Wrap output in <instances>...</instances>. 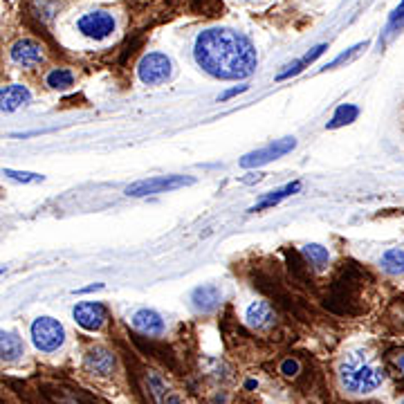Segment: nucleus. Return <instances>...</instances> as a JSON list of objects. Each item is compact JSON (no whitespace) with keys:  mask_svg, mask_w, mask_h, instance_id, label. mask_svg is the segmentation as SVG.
Listing matches in <instances>:
<instances>
[{"mask_svg":"<svg viewBox=\"0 0 404 404\" xmlns=\"http://www.w3.org/2000/svg\"><path fill=\"white\" fill-rule=\"evenodd\" d=\"M133 328L139 330L142 335H162L164 333V319L160 314H157L155 310H149V308H144V310H137L133 314V319H131Z\"/></svg>","mask_w":404,"mask_h":404,"instance_id":"nucleus-10","label":"nucleus"},{"mask_svg":"<svg viewBox=\"0 0 404 404\" xmlns=\"http://www.w3.org/2000/svg\"><path fill=\"white\" fill-rule=\"evenodd\" d=\"M46 83L50 85L52 90H68L70 85L75 83V75H72V72L65 70V68H56L46 77Z\"/></svg>","mask_w":404,"mask_h":404,"instance_id":"nucleus-20","label":"nucleus"},{"mask_svg":"<svg viewBox=\"0 0 404 404\" xmlns=\"http://www.w3.org/2000/svg\"><path fill=\"white\" fill-rule=\"evenodd\" d=\"M357 115H359V108L353 106V104H344L337 108V112L333 115V119L328 122V128H339V126H346V124H351L357 119Z\"/></svg>","mask_w":404,"mask_h":404,"instance_id":"nucleus-21","label":"nucleus"},{"mask_svg":"<svg viewBox=\"0 0 404 404\" xmlns=\"http://www.w3.org/2000/svg\"><path fill=\"white\" fill-rule=\"evenodd\" d=\"M9 59L21 68H32L43 61V48L32 38H21L11 46Z\"/></svg>","mask_w":404,"mask_h":404,"instance_id":"nucleus-8","label":"nucleus"},{"mask_svg":"<svg viewBox=\"0 0 404 404\" xmlns=\"http://www.w3.org/2000/svg\"><path fill=\"white\" fill-rule=\"evenodd\" d=\"M169 404H180V402H178L176 398H171V400H169Z\"/></svg>","mask_w":404,"mask_h":404,"instance_id":"nucleus-30","label":"nucleus"},{"mask_svg":"<svg viewBox=\"0 0 404 404\" xmlns=\"http://www.w3.org/2000/svg\"><path fill=\"white\" fill-rule=\"evenodd\" d=\"M339 384L351 395H368L384 382V368L366 351H351L339 362Z\"/></svg>","mask_w":404,"mask_h":404,"instance_id":"nucleus-2","label":"nucleus"},{"mask_svg":"<svg viewBox=\"0 0 404 404\" xmlns=\"http://www.w3.org/2000/svg\"><path fill=\"white\" fill-rule=\"evenodd\" d=\"M5 176L11 178V180H18V182H38V180H43V176H38V173H21V171H11V169H5Z\"/></svg>","mask_w":404,"mask_h":404,"instance_id":"nucleus-25","label":"nucleus"},{"mask_svg":"<svg viewBox=\"0 0 404 404\" xmlns=\"http://www.w3.org/2000/svg\"><path fill=\"white\" fill-rule=\"evenodd\" d=\"M75 319L85 330H99L106 321V310L101 303H79L75 308Z\"/></svg>","mask_w":404,"mask_h":404,"instance_id":"nucleus-9","label":"nucleus"},{"mask_svg":"<svg viewBox=\"0 0 404 404\" xmlns=\"http://www.w3.org/2000/svg\"><path fill=\"white\" fill-rule=\"evenodd\" d=\"M30 90L25 88L21 83H11V85H5L3 92H0V104H3V112H14L18 110L21 106L30 104Z\"/></svg>","mask_w":404,"mask_h":404,"instance_id":"nucleus-11","label":"nucleus"},{"mask_svg":"<svg viewBox=\"0 0 404 404\" xmlns=\"http://www.w3.org/2000/svg\"><path fill=\"white\" fill-rule=\"evenodd\" d=\"M386 371L391 373L395 380L404 382V349H395L386 355Z\"/></svg>","mask_w":404,"mask_h":404,"instance_id":"nucleus-22","label":"nucleus"},{"mask_svg":"<svg viewBox=\"0 0 404 404\" xmlns=\"http://www.w3.org/2000/svg\"><path fill=\"white\" fill-rule=\"evenodd\" d=\"M101 283H95V285H88V287H81V290H77V294H85V292H95V290H101Z\"/></svg>","mask_w":404,"mask_h":404,"instance_id":"nucleus-28","label":"nucleus"},{"mask_svg":"<svg viewBox=\"0 0 404 404\" xmlns=\"http://www.w3.org/2000/svg\"><path fill=\"white\" fill-rule=\"evenodd\" d=\"M198 68L216 79H245L256 68V50L252 41L229 27L205 30L193 46Z\"/></svg>","mask_w":404,"mask_h":404,"instance_id":"nucleus-1","label":"nucleus"},{"mask_svg":"<svg viewBox=\"0 0 404 404\" xmlns=\"http://www.w3.org/2000/svg\"><path fill=\"white\" fill-rule=\"evenodd\" d=\"M326 50H328L326 43H321V46H317V48H312V52H308L306 56H303V59H299L297 63H292V65L287 68L285 72H281V75L277 77V81H285V79H290V77H297L299 72H303V68L310 65V63H314V61L319 59V56H321Z\"/></svg>","mask_w":404,"mask_h":404,"instance_id":"nucleus-16","label":"nucleus"},{"mask_svg":"<svg viewBox=\"0 0 404 404\" xmlns=\"http://www.w3.org/2000/svg\"><path fill=\"white\" fill-rule=\"evenodd\" d=\"M245 90H248V85H238V88L227 90V92H225V95H220L218 99H220V101H227V99H232V97H236L238 92H245Z\"/></svg>","mask_w":404,"mask_h":404,"instance_id":"nucleus-27","label":"nucleus"},{"mask_svg":"<svg viewBox=\"0 0 404 404\" xmlns=\"http://www.w3.org/2000/svg\"><path fill=\"white\" fill-rule=\"evenodd\" d=\"M32 341L41 353H54L63 346L65 330L52 317H38L32 324Z\"/></svg>","mask_w":404,"mask_h":404,"instance_id":"nucleus-3","label":"nucleus"},{"mask_svg":"<svg viewBox=\"0 0 404 404\" xmlns=\"http://www.w3.org/2000/svg\"><path fill=\"white\" fill-rule=\"evenodd\" d=\"M245 386H248V388H256V386H258V382H256V380H250V382L245 384Z\"/></svg>","mask_w":404,"mask_h":404,"instance_id":"nucleus-29","label":"nucleus"},{"mask_svg":"<svg viewBox=\"0 0 404 404\" xmlns=\"http://www.w3.org/2000/svg\"><path fill=\"white\" fill-rule=\"evenodd\" d=\"M77 27L83 36L92 41H104L115 32V18L108 11H88L77 21Z\"/></svg>","mask_w":404,"mask_h":404,"instance_id":"nucleus-6","label":"nucleus"},{"mask_svg":"<svg viewBox=\"0 0 404 404\" xmlns=\"http://www.w3.org/2000/svg\"><path fill=\"white\" fill-rule=\"evenodd\" d=\"M380 265H382V270L386 274H391V277H400V274H404V250H400V248L386 250L382 254Z\"/></svg>","mask_w":404,"mask_h":404,"instance_id":"nucleus-17","label":"nucleus"},{"mask_svg":"<svg viewBox=\"0 0 404 404\" xmlns=\"http://www.w3.org/2000/svg\"><path fill=\"white\" fill-rule=\"evenodd\" d=\"M245 321L252 328H267L274 324V310L267 301H254L252 306L245 310Z\"/></svg>","mask_w":404,"mask_h":404,"instance_id":"nucleus-14","label":"nucleus"},{"mask_svg":"<svg viewBox=\"0 0 404 404\" xmlns=\"http://www.w3.org/2000/svg\"><path fill=\"white\" fill-rule=\"evenodd\" d=\"M171 72H173V63L162 52L144 54L137 63V77H139L142 83H147V85H160V83L169 81Z\"/></svg>","mask_w":404,"mask_h":404,"instance_id":"nucleus-4","label":"nucleus"},{"mask_svg":"<svg viewBox=\"0 0 404 404\" xmlns=\"http://www.w3.org/2000/svg\"><path fill=\"white\" fill-rule=\"evenodd\" d=\"M402 27H404V0L398 5V9L391 14V21H388L386 32H388V34H393V32L402 30Z\"/></svg>","mask_w":404,"mask_h":404,"instance_id":"nucleus-24","label":"nucleus"},{"mask_svg":"<svg viewBox=\"0 0 404 404\" xmlns=\"http://www.w3.org/2000/svg\"><path fill=\"white\" fill-rule=\"evenodd\" d=\"M366 48H368V41H364V43H357V46H355V48H351L349 52L339 54V56H337V59H335L333 63H328V65H326V70H333V68H337V65H341V63H346V61H351L353 56H357L359 52H362V50H366Z\"/></svg>","mask_w":404,"mask_h":404,"instance_id":"nucleus-23","label":"nucleus"},{"mask_svg":"<svg viewBox=\"0 0 404 404\" xmlns=\"http://www.w3.org/2000/svg\"><path fill=\"white\" fill-rule=\"evenodd\" d=\"M301 366L297 359H285V362L281 364V373L285 375V378H294V375H299Z\"/></svg>","mask_w":404,"mask_h":404,"instance_id":"nucleus-26","label":"nucleus"},{"mask_svg":"<svg viewBox=\"0 0 404 404\" xmlns=\"http://www.w3.org/2000/svg\"><path fill=\"white\" fill-rule=\"evenodd\" d=\"M400 404H404V400H402V402H400Z\"/></svg>","mask_w":404,"mask_h":404,"instance_id":"nucleus-31","label":"nucleus"},{"mask_svg":"<svg viewBox=\"0 0 404 404\" xmlns=\"http://www.w3.org/2000/svg\"><path fill=\"white\" fill-rule=\"evenodd\" d=\"M299 189H301V182H292V184H287V186H283V189L274 191L272 196L263 198V200L258 202L256 207H252L250 211H261V209H267V207H272V205H279V202H281L283 198H290V196H292V193H297Z\"/></svg>","mask_w":404,"mask_h":404,"instance_id":"nucleus-19","label":"nucleus"},{"mask_svg":"<svg viewBox=\"0 0 404 404\" xmlns=\"http://www.w3.org/2000/svg\"><path fill=\"white\" fill-rule=\"evenodd\" d=\"M297 147V139L294 137H283L279 142L270 144V147L265 149H258L250 155H245L240 160V166L243 169H254V166H263L272 160H279V157H283L285 153H290L292 149Z\"/></svg>","mask_w":404,"mask_h":404,"instance_id":"nucleus-7","label":"nucleus"},{"mask_svg":"<svg viewBox=\"0 0 404 404\" xmlns=\"http://www.w3.org/2000/svg\"><path fill=\"white\" fill-rule=\"evenodd\" d=\"M191 301H193L196 310L211 312L218 308V303H220V290L216 285H200L191 292Z\"/></svg>","mask_w":404,"mask_h":404,"instance_id":"nucleus-13","label":"nucleus"},{"mask_svg":"<svg viewBox=\"0 0 404 404\" xmlns=\"http://www.w3.org/2000/svg\"><path fill=\"white\" fill-rule=\"evenodd\" d=\"M23 341L16 333H5L0 335V355H3V362H16L23 355Z\"/></svg>","mask_w":404,"mask_h":404,"instance_id":"nucleus-15","label":"nucleus"},{"mask_svg":"<svg viewBox=\"0 0 404 404\" xmlns=\"http://www.w3.org/2000/svg\"><path fill=\"white\" fill-rule=\"evenodd\" d=\"M85 368L95 375H110L115 368V355L106 349H92L85 355Z\"/></svg>","mask_w":404,"mask_h":404,"instance_id":"nucleus-12","label":"nucleus"},{"mask_svg":"<svg viewBox=\"0 0 404 404\" xmlns=\"http://www.w3.org/2000/svg\"><path fill=\"white\" fill-rule=\"evenodd\" d=\"M301 254H303V258H306V261H308L312 267H317V270H321V267L330 261L328 250L321 248V245H317V243H308L306 248L301 250Z\"/></svg>","mask_w":404,"mask_h":404,"instance_id":"nucleus-18","label":"nucleus"},{"mask_svg":"<svg viewBox=\"0 0 404 404\" xmlns=\"http://www.w3.org/2000/svg\"><path fill=\"white\" fill-rule=\"evenodd\" d=\"M193 178H186V176H162V178H151V180H139L135 184H131L126 189L128 196H155V193H166L173 189H182V186H189L193 184Z\"/></svg>","mask_w":404,"mask_h":404,"instance_id":"nucleus-5","label":"nucleus"}]
</instances>
